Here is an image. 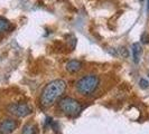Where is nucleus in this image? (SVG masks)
I'll use <instances>...</instances> for the list:
<instances>
[{"instance_id": "nucleus-9", "label": "nucleus", "mask_w": 149, "mask_h": 134, "mask_svg": "<svg viewBox=\"0 0 149 134\" xmlns=\"http://www.w3.org/2000/svg\"><path fill=\"white\" fill-rule=\"evenodd\" d=\"M22 134H37V127L33 124H26L22 127Z\"/></svg>"}, {"instance_id": "nucleus-12", "label": "nucleus", "mask_w": 149, "mask_h": 134, "mask_svg": "<svg viewBox=\"0 0 149 134\" xmlns=\"http://www.w3.org/2000/svg\"><path fill=\"white\" fill-rule=\"evenodd\" d=\"M139 1H140V2H141V1H143V0H139Z\"/></svg>"}, {"instance_id": "nucleus-10", "label": "nucleus", "mask_w": 149, "mask_h": 134, "mask_svg": "<svg viewBox=\"0 0 149 134\" xmlns=\"http://www.w3.org/2000/svg\"><path fill=\"white\" fill-rule=\"evenodd\" d=\"M140 39H141V43H143V44H148L149 43V35L147 34V32H143L141 35V37H140Z\"/></svg>"}, {"instance_id": "nucleus-3", "label": "nucleus", "mask_w": 149, "mask_h": 134, "mask_svg": "<svg viewBox=\"0 0 149 134\" xmlns=\"http://www.w3.org/2000/svg\"><path fill=\"white\" fill-rule=\"evenodd\" d=\"M61 111L67 116H77L82 112V104L72 97H64L58 103Z\"/></svg>"}, {"instance_id": "nucleus-4", "label": "nucleus", "mask_w": 149, "mask_h": 134, "mask_svg": "<svg viewBox=\"0 0 149 134\" xmlns=\"http://www.w3.org/2000/svg\"><path fill=\"white\" fill-rule=\"evenodd\" d=\"M8 112L17 117H25L31 114L33 108L27 103H14L8 106Z\"/></svg>"}, {"instance_id": "nucleus-2", "label": "nucleus", "mask_w": 149, "mask_h": 134, "mask_svg": "<svg viewBox=\"0 0 149 134\" xmlns=\"http://www.w3.org/2000/svg\"><path fill=\"white\" fill-rule=\"evenodd\" d=\"M99 77L94 74H90L83 76L80 81L76 83V89L82 95H90L92 94L99 86Z\"/></svg>"}, {"instance_id": "nucleus-5", "label": "nucleus", "mask_w": 149, "mask_h": 134, "mask_svg": "<svg viewBox=\"0 0 149 134\" xmlns=\"http://www.w3.org/2000/svg\"><path fill=\"white\" fill-rule=\"evenodd\" d=\"M17 127V122L15 119H5L1 124H0V133L1 134H10L13 133Z\"/></svg>"}, {"instance_id": "nucleus-1", "label": "nucleus", "mask_w": 149, "mask_h": 134, "mask_svg": "<svg viewBox=\"0 0 149 134\" xmlns=\"http://www.w3.org/2000/svg\"><path fill=\"white\" fill-rule=\"evenodd\" d=\"M66 89V83L63 79H55L48 83L40 94V104L44 107H49L54 102L64 94Z\"/></svg>"}, {"instance_id": "nucleus-11", "label": "nucleus", "mask_w": 149, "mask_h": 134, "mask_svg": "<svg viewBox=\"0 0 149 134\" xmlns=\"http://www.w3.org/2000/svg\"><path fill=\"white\" fill-rule=\"evenodd\" d=\"M139 85H140V87H141V88H148L149 87V83L147 82V81H146V79H140V81H139Z\"/></svg>"}, {"instance_id": "nucleus-6", "label": "nucleus", "mask_w": 149, "mask_h": 134, "mask_svg": "<svg viewBox=\"0 0 149 134\" xmlns=\"http://www.w3.org/2000/svg\"><path fill=\"white\" fill-rule=\"evenodd\" d=\"M131 52H132V58H134V61L136 64L139 63L140 60V57H141V54H142V47L141 45L139 43H134L131 47Z\"/></svg>"}, {"instance_id": "nucleus-7", "label": "nucleus", "mask_w": 149, "mask_h": 134, "mask_svg": "<svg viewBox=\"0 0 149 134\" xmlns=\"http://www.w3.org/2000/svg\"><path fill=\"white\" fill-rule=\"evenodd\" d=\"M82 68V63L80 60H70L66 64V70L70 73H77Z\"/></svg>"}, {"instance_id": "nucleus-8", "label": "nucleus", "mask_w": 149, "mask_h": 134, "mask_svg": "<svg viewBox=\"0 0 149 134\" xmlns=\"http://www.w3.org/2000/svg\"><path fill=\"white\" fill-rule=\"evenodd\" d=\"M10 28H11V25H10L9 20H7V19L3 18V17H0V35L3 34V32H6V31H8Z\"/></svg>"}, {"instance_id": "nucleus-13", "label": "nucleus", "mask_w": 149, "mask_h": 134, "mask_svg": "<svg viewBox=\"0 0 149 134\" xmlns=\"http://www.w3.org/2000/svg\"><path fill=\"white\" fill-rule=\"evenodd\" d=\"M148 76H149V73H148Z\"/></svg>"}]
</instances>
